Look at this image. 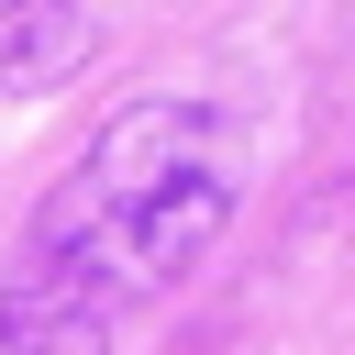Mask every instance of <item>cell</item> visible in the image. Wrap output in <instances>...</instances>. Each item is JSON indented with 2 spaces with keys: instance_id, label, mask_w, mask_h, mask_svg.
<instances>
[{
  "instance_id": "cell-1",
  "label": "cell",
  "mask_w": 355,
  "mask_h": 355,
  "mask_svg": "<svg viewBox=\"0 0 355 355\" xmlns=\"http://www.w3.org/2000/svg\"><path fill=\"white\" fill-rule=\"evenodd\" d=\"M233 211V166L211 144L200 111H122L89 166L67 178V200L44 211V244L55 255H100L122 277H166L189 266Z\"/></svg>"
},
{
  "instance_id": "cell-2",
  "label": "cell",
  "mask_w": 355,
  "mask_h": 355,
  "mask_svg": "<svg viewBox=\"0 0 355 355\" xmlns=\"http://www.w3.org/2000/svg\"><path fill=\"white\" fill-rule=\"evenodd\" d=\"M0 355H100V311L78 288H11L0 300Z\"/></svg>"
}]
</instances>
